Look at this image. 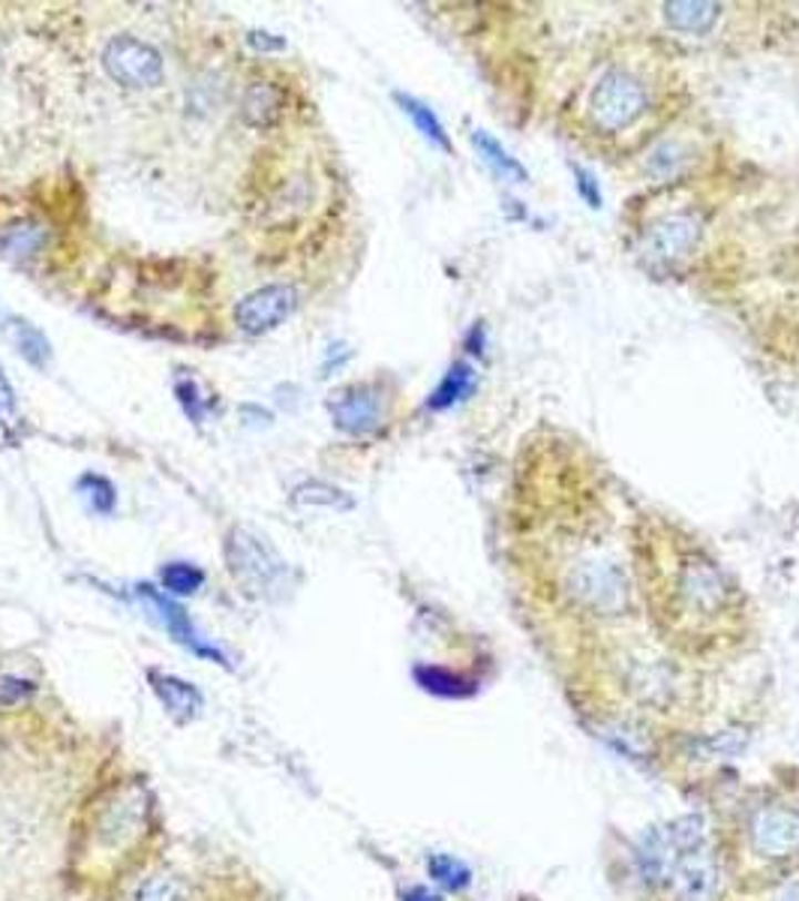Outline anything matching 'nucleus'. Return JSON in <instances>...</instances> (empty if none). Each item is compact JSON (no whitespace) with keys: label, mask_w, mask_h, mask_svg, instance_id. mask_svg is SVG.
<instances>
[{"label":"nucleus","mask_w":799,"mask_h":901,"mask_svg":"<svg viewBox=\"0 0 799 901\" xmlns=\"http://www.w3.org/2000/svg\"><path fill=\"white\" fill-rule=\"evenodd\" d=\"M637 571L653 616L685 643H718L742 625V595L704 547L665 520L637 532Z\"/></svg>","instance_id":"1"},{"label":"nucleus","mask_w":799,"mask_h":901,"mask_svg":"<svg viewBox=\"0 0 799 901\" xmlns=\"http://www.w3.org/2000/svg\"><path fill=\"white\" fill-rule=\"evenodd\" d=\"M665 91V73L653 58L607 61L574 105L577 130L595 147L634 151L658 126Z\"/></svg>","instance_id":"2"},{"label":"nucleus","mask_w":799,"mask_h":901,"mask_svg":"<svg viewBox=\"0 0 799 901\" xmlns=\"http://www.w3.org/2000/svg\"><path fill=\"white\" fill-rule=\"evenodd\" d=\"M223 553H226L228 574L235 577V583L244 586L247 595H256V598H283L286 590L291 586L289 562L270 547L268 539L256 535L253 529H228Z\"/></svg>","instance_id":"3"},{"label":"nucleus","mask_w":799,"mask_h":901,"mask_svg":"<svg viewBox=\"0 0 799 901\" xmlns=\"http://www.w3.org/2000/svg\"><path fill=\"white\" fill-rule=\"evenodd\" d=\"M748 850L767 862H785L799 853V811L788 806H758L748 815Z\"/></svg>","instance_id":"4"},{"label":"nucleus","mask_w":799,"mask_h":901,"mask_svg":"<svg viewBox=\"0 0 799 901\" xmlns=\"http://www.w3.org/2000/svg\"><path fill=\"white\" fill-rule=\"evenodd\" d=\"M105 73L114 82L133 88V91H147L163 82V54L154 45L135 37H114L103 49Z\"/></svg>","instance_id":"5"},{"label":"nucleus","mask_w":799,"mask_h":901,"mask_svg":"<svg viewBox=\"0 0 799 901\" xmlns=\"http://www.w3.org/2000/svg\"><path fill=\"white\" fill-rule=\"evenodd\" d=\"M298 307V291L289 283H270L262 289L249 291L235 307V325L247 337H262L280 328Z\"/></svg>","instance_id":"6"},{"label":"nucleus","mask_w":799,"mask_h":901,"mask_svg":"<svg viewBox=\"0 0 799 901\" xmlns=\"http://www.w3.org/2000/svg\"><path fill=\"white\" fill-rule=\"evenodd\" d=\"M334 427L346 436H370L382 427L385 400L376 385H349L328 403Z\"/></svg>","instance_id":"7"},{"label":"nucleus","mask_w":799,"mask_h":901,"mask_svg":"<svg viewBox=\"0 0 799 901\" xmlns=\"http://www.w3.org/2000/svg\"><path fill=\"white\" fill-rule=\"evenodd\" d=\"M135 595H139V601L145 604L147 611L154 613L156 622H160V625L172 634V641H177L181 646H187L189 653L202 655V658H214V662L226 664L223 653H219L217 646H211V643L205 641L196 628H193L189 613L184 611L177 601L168 598V592H160V590H154L151 583H142V586H135Z\"/></svg>","instance_id":"8"},{"label":"nucleus","mask_w":799,"mask_h":901,"mask_svg":"<svg viewBox=\"0 0 799 901\" xmlns=\"http://www.w3.org/2000/svg\"><path fill=\"white\" fill-rule=\"evenodd\" d=\"M700 240V219L688 211L662 214L644 228V253L655 262H676L688 256Z\"/></svg>","instance_id":"9"},{"label":"nucleus","mask_w":799,"mask_h":901,"mask_svg":"<svg viewBox=\"0 0 799 901\" xmlns=\"http://www.w3.org/2000/svg\"><path fill=\"white\" fill-rule=\"evenodd\" d=\"M718 883V862L716 853L706 848L704 841L688 848L676 860L674 871H670V892H674V901H709L713 892H716Z\"/></svg>","instance_id":"10"},{"label":"nucleus","mask_w":799,"mask_h":901,"mask_svg":"<svg viewBox=\"0 0 799 901\" xmlns=\"http://www.w3.org/2000/svg\"><path fill=\"white\" fill-rule=\"evenodd\" d=\"M147 679H151V688L160 697V704L166 706V713L175 718L177 725H187V721H193L202 713L205 700L198 695L196 685L184 683V679H177L172 674H156V670H151Z\"/></svg>","instance_id":"11"},{"label":"nucleus","mask_w":799,"mask_h":901,"mask_svg":"<svg viewBox=\"0 0 799 901\" xmlns=\"http://www.w3.org/2000/svg\"><path fill=\"white\" fill-rule=\"evenodd\" d=\"M286 112V91L274 82H253L244 91L240 100V117L244 124L256 126V130H268Z\"/></svg>","instance_id":"12"},{"label":"nucleus","mask_w":799,"mask_h":901,"mask_svg":"<svg viewBox=\"0 0 799 901\" xmlns=\"http://www.w3.org/2000/svg\"><path fill=\"white\" fill-rule=\"evenodd\" d=\"M142 820H145V806L139 799L121 797L114 806L105 808L100 820V841L109 848H124L142 832Z\"/></svg>","instance_id":"13"},{"label":"nucleus","mask_w":799,"mask_h":901,"mask_svg":"<svg viewBox=\"0 0 799 901\" xmlns=\"http://www.w3.org/2000/svg\"><path fill=\"white\" fill-rule=\"evenodd\" d=\"M10 340L16 352L37 370H45L52 364V342L28 319H10Z\"/></svg>","instance_id":"14"},{"label":"nucleus","mask_w":799,"mask_h":901,"mask_svg":"<svg viewBox=\"0 0 799 901\" xmlns=\"http://www.w3.org/2000/svg\"><path fill=\"white\" fill-rule=\"evenodd\" d=\"M721 16L718 3H665V19L683 33H709Z\"/></svg>","instance_id":"15"},{"label":"nucleus","mask_w":799,"mask_h":901,"mask_svg":"<svg viewBox=\"0 0 799 901\" xmlns=\"http://www.w3.org/2000/svg\"><path fill=\"white\" fill-rule=\"evenodd\" d=\"M395 103L400 105V112L416 124L418 133L424 135V139H430L433 145L442 147V151H451V139H448L445 126H442V121H439L437 112H433L430 105H424L421 100H416V96L400 94V91L395 94Z\"/></svg>","instance_id":"16"},{"label":"nucleus","mask_w":799,"mask_h":901,"mask_svg":"<svg viewBox=\"0 0 799 901\" xmlns=\"http://www.w3.org/2000/svg\"><path fill=\"white\" fill-rule=\"evenodd\" d=\"M289 502L295 508H334V511H349L355 505L346 490L325 484V481H304L289 493Z\"/></svg>","instance_id":"17"},{"label":"nucleus","mask_w":799,"mask_h":901,"mask_svg":"<svg viewBox=\"0 0 799 901\" xmlns=\"http://www.w3.org/2000/svg\"><path fill=\"white\" fill-rule=\"evenodd\" d=\"M42 247H45V228L37 226V223H19V226H10L0 235V249H3L7 259H31Z\"/></svg>","instance_id":"18"},{"label":"nucleus","mask_w":799,"mask_h":901,"mask_svg":"<svg viewBox=\"0 0 799 901\" xmlns=\"http://www.w3.org/2000/svg\"><path fill=\"white\" fill-rule=\"evenodd\" d=\"M472 388H475V373L469 370L467 364H454L451 370H448V376L439 382V388L433 391V397H430V409H451L454 403H460V400H467L469 395H472Z\"/></svg>","instance_id":"19"},{"label":"nucleus","mask_w":799,"mask_h":901,"mask_svg":"<svg viewBox=\"0 0 799 901\" xmlns=\"http://www.w3.org/2000/svg\"><path fill=\"white\" fill-rule=\"evenodd\" d=\"M472 145L478 147V154L484 156V163H488L496 175L514 177V181H526V168L520 166L518 160H514L505 147L499 145L493 135L475 130V133H472Z\"/></svg>","instance_id":"20"},{"label":"nucleus","mask_w":799,"mask_h":901,"mask_svg":"<svg viewBox=\"0 0 799 901\" xmlns=\"http://www.w3.org/2000/svg\"><path fill=\"white\" fill-rule=\"evenodd\" d=\"M75 493L84 499V505L91 508L94 514H103V518H109L114 511V505H117V490H114L112 481L105 475H94V472H88V475L79 478Z\"/></svg>","instance_id":"21"},{"label":"nucleus","mask_w":799,"mask_h":901,"mask_svg":"<svg viewBox=\"0 0 799 901\" xmlns=\"http://www.w3.org/2000/svg\"><path fill=\"white\" fill-rule=\"evenodd\" d=\"M160 583L168 595H193V592L202 590L205 583V571L198 565H189V562H168L160 571Z\"/></svg>","instance_id":"22"},{"label":"nucleus","mask_w":799,"mask_h":901,"mask_svg":"<svg viewBox=\"0 0 799 901\" xmlns=\"http://www.w3.org/2000/svg\"><path fill=\"white\" fill-rule=\"evenodd\" d=\"M427 869H430V874H433L445 890H463V887H469V869L460 860H454V857L437 853V857H430Z\"/></svg>","instance_id":"23"},{"label":"nucleus","mask_w":799,"mask_h":901,"mask_svg":"<svg viewBox=\"0 0 799 901\" xmlns=\"http://www.w3.org/2000/svg\"><path fill=\"white\" fill-rule=\"evenodd\" d=\"M130 901H181V883L172 874H154L130 895Z\"/></svg>","instance_id":"24"},{"label":"nucleus","mask_w":799,"mask_h":901,"mask_svg":"<svg viewBox=\"0 0 799 901\" xmlns=\"http://www.w3.org/2000/svg\"><path fill=\"white\" fill-rule=\"evenodd\" d=\"M175 397L177 403H181V409L187 412L189 421H193V424H202V418H205V403H202V397H198V385L193 382V379H181V382L175 385Z\"/></svg>","instance_id":"25"},{"label":"nucleus","mask_w":799,"mask_h":901,"mask_svg":"<svg viewBox=\"0 0 799 901\" xmlns=\"http://www.w3.org/2000/svg\"><path fill=\"white\" fill-rule=\"evenodd\" d=\"M16 424H19V400H16L10 379H7L3 367H0V427L10 430Z\"/></svg>","instance_id":"26"},{"label":"nucleus","mask_w":799,"mask_h":901,"mask_svg":"<svg viewBox=\"0 0 799 901\" xmlns=\"http://www.w3.org/2000/svg\"><path fill=\"white\" fill-rule=\"evenodd\" d=\"M247 45L249 49H256V52H283V49H286V40H283V37H274V33H265V31H249Z\"/></svg>","instance_id":"27"},{"label":"nucleus","mask_w":799,"mask_h":901,"mask_svg":"<svg viewBox=\"0 0 799 901\" xmlns=\"http://www.w3.org/2000/svg\"><path fill=\"white\" fill-rule=\"evenodd\" d=\"M403 901H439V899L433 895V892H427V890H421V887H418V890L406 892Z\"/></svg>","instance_id":"28"},{"label":"nucleus","mask_w":799,"mask_h":901,"mask_svg":"<svg viewBox=\"0 0 799 901\" xmlns=\"http://www.w3.org/2000/svg\"><path fill=\"white\" fill-rule=\"evenodd\" d=\"M781 901H799V883H793L790 890L781 892Z\"/></svg>","instance_id":"29"}]
</instances>
